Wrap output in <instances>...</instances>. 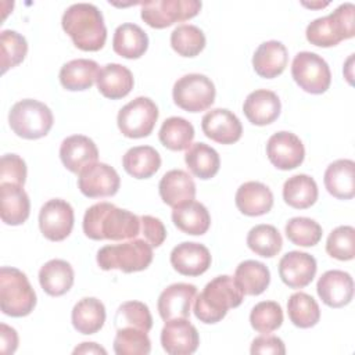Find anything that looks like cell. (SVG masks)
I'll return each instance as SVG.
<instances>
[{
	"label": "cell",
	"instance_id": "74e56055",
	"mask_svg": "<svg viewBox=\"0 0 355 355\" xmlns=\"http://www.w3.org/2000/svg\"><path fill=\"white\" fill-rule=\"evenodd\" d=\"M194 135V126L182 116L166 118L158 132L161 144L172 151L187 150L191 146Z\"/></svg>",
	"mask_w": 355,
	"mask_h": 355
},
{
	"label": "cell",
	"instance_id": "2e32d148",
	"mask_svg": "<svg viewBox=\"0 0 355 355\" xmlns=\"http://www.w3.org/2000/svg\"><path fill=\"white\" fill-rule=\"evenodd\" d=\"M197 295V287L189 283H173L162 290L157 308L162 320L189 318Z\"/></svg>",
	"mask_w": 355,
	"mask_h": 355
},
{
	"label": "cell",
	"instance_id": "f546056e",
	"mask_svg": "<svg viewBox=\"0 0 355 355\" xmlns=\"http://www.w3.org/2000/svg\"><path fill=\"white\" fill-rule=\"evenodd\" d=\"M172 222L186 234L201 236L207 233L211 226V215L204 204L191 200L173 208Z\"/></svg>",
	"mask_w": 355,
	"mask_h": 355
},
{
	"label": "cell",
	"instance_id": "8fae6325",
	"mask_svg": "<svg viewBox=\"0 0 355 355\" xmlns=\"http://www.w3.org/2000/svg\"><path fill=\"white\" fill-rule=\"evenodd\" d=\"M198 0H153L141 3V19L151 28L164 29L175 22L196 17L201 10Z\"/></svg>",
	"mask_w": 355,
	"mask_h": 355
},
{
	"label": "cell",
	"instance_id": "1f68e13d",
	"mask_svg": "<svg viewBox=\"0 0 355 355\" xmlns=\"http://www.w3.org/2000/svg\"><path fill=\"white\" fill-rule=\"evenodd\" d=\"M98 71V64L94 60H72L61 67L60 82L64 89L71 92L87 90L96 82Z\"/></svg>",
	"mask_w": 355,
	"mask_h": 355
},
{
	"label": "cell",
	"instance_id": "277c9868",
	"mask_svg": "<svg viewBox=\"0 0 355 355\" xmlns=\"http://www.w3.org/2000/svg\"><path fill=\"white\" fill-rule=\"evenodd\" d=\"M97 265L103 270L118 269L123 273L144 270L153 262V247L143 239L104 245L97 251Z\"/></svg>",
	"mask_w": 355,
	"mask_h": 355
},
{
	"label": "cell",
	"instance_id": "f1b7e54d",
	"mask_svg": "<svg viewBox=\"0 0 355 355\" xmlns=\"http://www.w3.org/2000/svg\"><path fill=\"white\" fill-rule=\"evenodd\" d=\"M75 273L69 262L64 259H50L39 270V283L46 294L61 297L73 284Z\"/></svg>",
	"mask_w": 355,
	"mask_h": 355
},
{
	"label": "cell",
	"instance_id": "836d02e7",
	"mask_svg": "<svg viewBox=\"0 0 355 355\" xmlns=\"http://www.w3.org/2000/svg\"><path fill=\"white\" fill-rule=\"evenodd\" d=\"M122 166L136 179H148L159 169L161 155L151 146H136L125 153Z\"/></svg>",
	"mask_w": 355,
	"mask_h": 355
},
{
	"label": "cell",
	"instance_id": "83f0119b",
	"mask_svg": "<svg viewBox=\"0 0 355 355\" xmlns=\"http://www.w3.org/2000/svg\"><path fill=\"white\" fill-rule=\"evenodd\" d=\"M355 162L352 159H336L324 171L326 190L338 200H351L355 196Z\"/></svg>",
	"mask_w": 355,
	"mask_h": 355
},
{
	"label": "cell",
	"instance_id": "d6986e66",
	"mask_svg": "<svg viewBox=\"0 0 355 355\" xmlns=\"http://www.w3.org/2000/svg\"><path fill=\"white\" fill-rule=\"evenodd\" d=\"M319 298L330 308H343L354 297V280L348 272L333 269L324 272L316 284Z\"/></svg>",
	"mask_w": 355,
	"mask_h": 355
},
{
	"label": "cell",
	"instance_id": "7a4b0ae2",
	"mask_svg": "<svg viewBox=\"0 0 355 355\" xmlns=\"http://www.w3.org/2000/svg\"><path fill=\"white\" fill-rule=\"evenodd\" d=\"M62 29L73 44L83 51H98L107 40V28L101 11L90 3L69 6L61 19Z\"/></svg>",
	"mask_w": 355,
	"mask_h": 355
},
{
	"label": "cell",
	"instance_id": "ab89813d",
	"mask_svg": "<svg viewBox=\"0 0 355 355\" xmlns=\"http://www.w3.org/2000/svg\"><path fill=\"white\" fill-rule=\"evenodd\" d=\"M248 248L259 257L273 258L283 247V239L279 230L272 225H257L247 234Z\"/></svg>",
	"mask_w": 355,
	"mask_h": 355
},
{
	"label": "cell",
	"instance_id": "d4e9b609",
	"mask_svg": "<svg viewBox=\"0 0 355 355\" xmlns=\"http://www.w3.org/2000/svg\"><path fill=\"white\" fill-rule=\"evenodd\" d=\"M237 209L247 216H261L268 214L273 207V193L261 182L243 183L234 196Z\"/></svg>",
	"mask_w": 355,
	"mask_h": 355
},
{
	"label": "cell",
	"instance_id": "ba28073f",
	"mask_svg": "<svg viewBox=\"0 0 355 355\" xmlns=\"http://www.w3.org/2000/svg\"><path fill=\"white\" fill-rule=\"evenodd\" d=\"M214 82L202 73H187L179 78L172 89L173 103L187 112L208 110L215 101Z\"/></svg>",
	"mask_w": 355,
	"mask_h": 355
},
{
	"label": "cell",
	"instance_id": "db71d44e",
	"mask_svg": "<svg viewBox=\"0 0 355 355\" xmlns=\"http://www.w3.org/2000/svg\"><path fill=\"white\" fill-rule=\"evenodd\" d=\"M305 7H326L329 3H318V4H308V3H302Z\"/></svg>",
	"mask_w": 355,
	"mask_h": 355
},
{
	"label": "cell",
	"instance_id": "f35d334b",
	"mask_svg": "<svg viewBox=\"0 0 355 355\" xmlns=\"http://www.w3.org/2000/svg\"><path fill=\"white\" fill-rule=\"evenodd\" d=\"M287 313L290 322L300 329H309L318 324L320 309L315 298L304 291H297L287 301Z\"/></svg>",
	"mask_w": 355,
	"mask_h": 355
},
{
	"label": "cell",
	"instance_id": "4dcf8cb0",
	"mask_svg": "<svg viewBox=\"0 0 355 355\" xmlns=\"http://www.w3.org/2000/svg\"><path fill=\"white\" fill-rule=\"evenodd\" d=\"M71 320L78 333L94 334L104 326L105 306L94 297H85L73 305Z\"/></svg>",
	"mask_w": 355,
	"mask_h": 355
},
{
	"label": "cell",
	"instance_id": "ee69618b",
	"mask_svg": "<svg viewBox=\"0 0 355 355\" xmlns=\"http://www.w3.org/2000/svg\"><path fill=\"white\" fill-rule=\"evenodd\" d=\"M322 234V226L306 216H295L286 223L287 239L300 247L316 245L320 241Z\"/></svg>",
	"mask_w": 355,
	"mask_h": 355
},
{
	"label": "cell",
	"instance_id": "c3c4849f",
	"mask_svg": "<svg viewBox=\"0 0 355 355\" xmlns=\"http://www.w3.org/2000/svg\"><path fill=\"white\" fill-rule=\"evenodd\" d=\"M26 180V164L18 154H4L0 161V183L24 186Z\"/></svg>",
	"mask_w": 355,
	"mask_h": 355
},
{
	"label": "cell",
	"instance_id": "ac0fdd59",
	"mask_svg": "<svg viewBox=\"0 0 355 355\" xmlns=\"http://www.w3.org/2000/svg\"><path fill=\"white\" fill-rule=\"evenodd\" d=\"M201 129L208 139L219 144H233L243 135L240 119L226 108L208 111L201 119Z\"/></svg>",
	"mask_w": 355,
	"mask_h": 355
},
{
	"label": "cell",
	"instance_id": "4fadbf2b",
	"mask_svg": "<svg viewBox=\"0 0 355 355\" xmlns=\"http://www.w3.org/2000/svg\"><path fill=\"white\" fill-rule=\"evenodd\" d=\"M266 155L270 164L277 169L290 171L302 164L305 148L297 135L280 130L269 137L266 143Z\"/></svg>",
	"mask_w": 355,
	"mask_h": 355
},
{
	"label": "cell",
	"instance_id": "b9f144b4",
	"mask_svg": "<svg viewBox=\"0 0 355 355\" xmlns=\"http://www.w3.org/2000/svg\"><path fill=\"white\" fill-rule=\"evenodd\" d=\"M114 324L116 329L135 327L148 333L153 327V316L144 302L126 301L118 306Z\"/></svg>",
	"mask_w": 355,
	"mask_h": 355
},
{
	"label": "cell",
	"instance_id": "d6a6232c",
	"mask_svg": "<svg viewBox=\"0 0 355 355\" xmlns=\"http://www.w3.org/2000/svg\"><path fill=\"white\" fill-rule=\"evenodd\" d=\"M112 49L123 58H140L148 49V36L136 24H122L114 32Z\"/></svg>",
	"mask_w": 355,
	"mask_h": 355
},
{
	"label": "cell",
	"instance_id": "6da1fadb",
	"mask_svg": "<svg viewBox=\"0 0 355 355\" xmlns=\"http://www.w3.org/2000/svg\"><path fill=\"white\" fill-rule=\"evenodd\" d=\"M82 226L92 240L126 241L140 234V216L103 201L86 209Z\"/></svg>",
	"mask_w": 355,
	"mask_h": 355
},
{
	"label": "cell",
	"instance_id": "681fc988",
	"mask_svg": "<svg viewBox=\"0 0 355 355\" xmlns=\"http://www.w3.org/2000/svg\"><path fill=\"white\" fill-rule=\"evenodd\" d=\"M140 239L146 240L153 248L159 247L165 239H166V229L161 219L151 216V215H143L140 216Z\"/></svg>",
	"mask_w": 355,
	"mask_h": 355
},
{
	"label": "cell",
	"instance_id": "52a82bcc",
	"mask_svg": "<svg viewBox=\"0 0 355 355\" xmlns=\"http://www.w3.org/2000/svg\"><path fill=\"white\" fill-rule=\"evenodd\" d=\"M54 116L51 110L42 101L25 98L15 103L8 114L11 130L28 140L44 137L53 128Z\"/></svg>",
	"mask_w": 355,
	"mask_h": 355
},
{
	"label": "cell",
	"instance_id": "9c48e42d",
	"mask_svg": "<svg viewBox=\"0 0 355 355\" xmlns=\"http://www.w3.org/2000/svg\"><path fill=\"white\" fill-rule=\"evenodd\" d=\"M158 119L157 104L144 96H139L125 104L116 116L121 133L129 139L147 137Z\"/></svg>",
	"mask_w": 355,
	"mask_h": 355
},
{
	"label": "cell",
	"instance_id": "f5cc1de1",
	"mask_svg": "<svg viewBox=\"0 0 355 355\" xmlns=\"http://www.w3.org/2000/svg\"><path fill=\"white\" fill-rule=\"evenodd\" d=\"M73 354H103L105 355L107 351L101 345L96 343H82L73 349Z\"/></svg>",
	"mask_w": 355,
	"mask_h": 355
},
{
	"label": "cell",
	"instance_id": "603a6c76",
	"mask_svg": "<svg viewBox=\"0 0 355 355\" xmlns=\"http://www.w3.org/2000/svg\"><path fill=\"white\" fill-rule=\"evenodd\" d=\"M158 191L161 200L166 205L176 208L184 202L194 200L196 183L186 171L171 169L161 178Z\"/></svg>",
	"mask_w": 355,
	"mask_h": 355
},
{
	"label": "cell",
	"instance_id": "3957f363",
	"mask_svg": "<svg viewBox=\"0 0 355 355\" xmlns=\"http://www.w3.org/2000/svg\"><path fill=\"white\" fill-rule=\"evenodd\" d=\"M244 298V293L239 287L233 276L222 275L208 282L204 290L196 295L194 315L207 324L220 322L230 308H237Z\"/></svg>",
	"mask_w": 355,
	"mask_h": 355
},
{
	"label": "cell",
	"instance_id": "7402d4cb",
	"mask_svg": "<svg viewBox=\"0 0 355 355\" xmlns=\"http://www.w3.org/2000/svg\"><path fill=\"white\" fill-rule=\"evenodd\" d=\"M282 110L279 96L268 89H258L251 92L243 104L245 118L257 126H265L275 122Z\"/></svg>",
	"mask_w": 355,
	"mask_h": 355
},
{
	"label": "cell",
	"instance_id": "484cf974",
	"mask_svg": "<svg viewBox=\"0 0 355 355\" xmlns=\"http://www.w3.org/2000/svg\"><path fill=\"white\" fill-rule=\"evenodd\" d=\"M288 53L286 46L277 40H268L258 46L252 55V67L261 78L279 76L287 67Z\"/></svg>",
	"mask_w": 355,
	"mask_h": 355
},
{
	"label": "cell",
	"instance_id": "d590c367",
	"mask_svg": "<svg viewBox=\"0 0 355 355\" xmlns=\"http://www.w3.org/2000/svg\"><path fill=\"white\" fill-rule=\"evenodd\" d=\"M184 162L189 171L196 178L202 180L214 178L220 166V158L218 151L201 141L191 144L186 150Z\"/></svg>",
	"mask_w": 355,
	"mask_h": 355
},
{
	"label": "cell",
	"instance_id": "9a60e30c",
	"mask_svg": "<svg viewBox=\"0 0 355 355\" xmlns=\"http://www.w3.org/2000/svg\"><path fill=\"white\" fill-rule=\"evenodd\" d=\"M200 344L197 329L190 323L189 318H178L166 320L161 330V345L169 355L194 354Z\"/></svg>",
	"mask_w": 355,
	"mask_h": 355
},
{
	"label": "cell",
	"instance_id": "7dc6e473",
	"mask_svg": "<svg viewBox=\"0 0 355 355\" xmlns=\"http://www.w3.org/2000/svg\"><path fill=\"white\" fill-rule=\"evenodd\" d=\"M326 252L338 261H351L355 257V229L349 225L338 226L327 237Z\"/></svg>",
	"mask_w": 355,
	"mask_h": 355
},
{
	"label": "cell",
	"instance_id": "7c38bea8",
	"mask_svg": "<svg viewBox=\"0 0 355 355\" xmlns=\"http://www.w3.org/2000/svg\"><path fill=\"white\" fill-rule=\"evenodd\" d=\"M75 215L71 204L61 198H53L43 204L39 212V227L50 241L65 240L73 227Z\"/></svg>",
	"mask_w": 355,
	"mask_h": 355
},
{
	"label": "cell",
	"instance_id": "ffe728a7",
	"mask_svg": "<svg viewBox=\"0 0 355 355\" xmlns=\"http://www.w3.org/2000/svg\"><path fill=\"white\" fill-rule=\"evenodd\" d=\"M60 158L69 172L79 175L83 169L97 162L98 150L90 137L72 135L62 140L60 146Z\"/></svg>",
	"mask_w": 355,
	"mask_h": 355
},
{
	"label": "cell",
	"instance_id": "e0dca14e",
	"mask_svg": "<svg viewBox=\"0 0 355 355\" xmlns=\"http://www.w3.org/2000/svg\"><path fill=\"white\" fill-rule=\"evenodd\" d=\"M316 259L302 251H290L279 261V276L290 288H304L316 275Z\"/></svg>",
	"mask_w": 355,
	"mask_h": 355
},
{
	"label": "cell",
	"instance_id": "f907efd6",
	"mask_svg": "<svg viewBox=\"0 0 355 355\" xmlns=\"http://www.w3.org/2000/svg\"><path fill=\"white\" fill-rule=\"evenodd\" d=\"M250 352L252 355L257 354H272V355H284L286 354V347L282 338L277 336H269L263 334L252 340Z\"/></svg>",
	"mask_w": 355,
	"mask_h": 355
},
{
	"label": "cell",
	"instance_id": "816d5d0a",
	"mask_svg": "<svg viewBox=\"0 0 355 355\" xmlns=\"http://www.w3.org/2000/svg\"><path fill=\"white\" fill-rule=\"evenodd\" d=\"M0 351L1 354H14L18 347V334L15 329L7 326L6 323L0 324Z\"/></svg>",
	"mask_w": 355,
	"mask_h": 355
},
{
	"label": "cell",
	"instance_id": "8d00e7d4",
	"mask_svg": "<svg viewBox=\"0 0 355 355\" xmlns=\"http://www.w3.org/2000/svg\"><path fill=\"white\" fill-rule=\"evenodd\" d=\"M233 277L245 295H259L270 283V272L268 266L254 259L240 262Z\"/></svg>",
	"mask_w": 355,
	"mask_h": 355
},
{
	"label": "cell",
	"instance_id": "e575fe53",
	"mask_svg": "<svg viewBox=\"0 0 355 355\" xmlns=\"http://www.w3.org/2000/svg\"><path fill=\"white\" fill-rule=\"evenodd\" d=\"M318 184L313 178L298 173L288 178L283 184V200L295 209H306L318 200Z\"/></svg>",
	"mask_w": 355,
	"mask_h": 355
},
{
	"label": "cell",
	"instance_id": "30bf717a",
	"mask_svg": "<svg viewBox=\"0 0 355 355\" xmlns=\"http://www.w3.org/2000/svg\"><path fill=\"white\" fill-rule=\"evenodd\" d=\"M291 76L306 93L322 94L331 83L329 64L316 53L300 51L291 64Z\"/></svg>",
	"mask_w": 355,
	"mask_h": 355
},
{
	"label": "cell",
	"instance_id": "5bb4252c",
	"mask_svg": "<svg viewBox=\"0 0 355 355\" xmlns=\"http://www.w3.org/2000/svg\"><path fill=\"white\" fill-rule=\"evenodd\" d=\"M119 186L121 179L118 172L104 162H96L78 175V187L89 198L115 196Z\"/></svg>",
	"mask_w": 355,
	"mask_h": 355
},
{
	"label": "cell",
	"instance_id": "4316f807",
	"mask_svg": "<svg viewBox=\"0 0 355 355\" xmlns=\"http://www.w3.org/2000/svg\"><path fill=\"white\" fill-rule=\"evenodd\" d=\"M98 92L111 100H118L126 97L133 89L135 79L129 68L125 65L111 62L100 68L97 79Z\"/></svg>",
	"mask_w": 355,
	"mask_h": 355
},
{
	"label": "cell",
	"instance_id": "44dd1931",
	"mask_svg": "<svg viewBox=\"0 0 355 355\" xmlns=\"http://www.w3.org/2000/svg\"><path fill=\"white\" fill-rule=\"evenodd\" d=\"M211 252L200 243L183 241L171 251V265L183 276H200L211 266Z\"/></svg>",
	"mask_w": 355,
	"mask_h": 355
},
{
	"label": "cell",
	"instance_id": "60d3db41",
	"mask_svg": "<svg viewBox=\"0 0 355 355\" xmlns=\"http://www.w3.org/2000/svg\"><path fill=\"white\" fill-rule=\"evenodd\" d=\"M204 32L191 24L176 26L171 33V46L182 57H196L205 47Z\"/></svg>",
	"mask_w": 355,
	"mask_h": 355
},
{
	"label": "cell",
	"instance_id": "8992f818",
	"mask_svg": "<svg viewBox=\"0 0 355 355\" xmlns=\"http://www.w3.org/2000/svg\"><path fill=\"white\" fill-rule=\"evenodd\" d=\"M36 306V293L26 275L17 268L0 269V308L4 315L22 318Z\"/></svg>",
	"mask_w": 355,
	"mask_h": 355
},
{
	"label": "cell",
	"instance_id": "bcb514c9",
	"mask_svg": "<svg viewBox=\"0 0 355 355\" xmlns=\"http://www.w3.org/2000/svg\"><path fill=\"white\" fill-rule=\"evenodd\" d=\"M1 47V72L6 73L10 68L21 64L28 53L26 39L11 29H4L0 35Z\"/></svg>",
	"mask_w": 355,
	"mask_h": 355
},
{
	"label": "cell",
	"instance_id": "5b68a950",
	"mask_svg": "<svg viewBox=\"0 0 355 355\" xmlns=\"http://www.w3.org/2000/svg\"><path fill=\"white\" fill-rule=\"evenodd\" d=\"M355 7L352 3L338 6L331 14L308 24L306 40L318 47H333L355 35Z\"/></svg>",
	"mask_w": 355,
	"mask_h": 355
},
{
	"label": "cell",
	"instance_id": "f6af8a7d",
	"mask_svg": "<svg viewBox=\"0 0 355 355\" xmlns=\"http://www.w3.org/2000/svg\"><path fill=\"white\" fill-rule=\"evenodd\" d=\"M251 327L262 334L277 330L283 323V311L276 301H261L250 313Z\"/></svg>",
	"mask_w": 355,
	"mask_h": 355
},
{
	"label": "cell",
	"instance_id": "7bdbcfd3",
	"mask_svg": "<svg viewBox=\"0 0 355 355\" xmlns=\"http://www.w3.org/2000/svg\"><path fill=\"white\" fill-rule=\"evenodd\" d=\"M151 351V341L147 331L135 327L116 329L114 352L116 355H147Z\"/></svg>",
	"mask_w": 355,
	"mask_h": 355
},
{
	"label": "cell",
	"instance_id": "cb8c5ba5",
	"mask_svg": "<svg viewBox=\"0 0 355 355\" xmlns=\"http://www.w3.org/2000/svg\"><path fill=\"white\" fill-rule=\"evenodd\" d=\"M0 215L1 220L10 226L26 222L31 214V201L24 186L0 183Z\"/></svg>",
	"mask_w": 355,
	"mask_h": 355
}]
</instances>
